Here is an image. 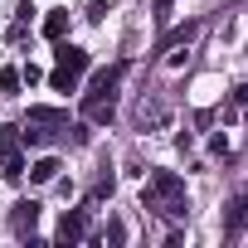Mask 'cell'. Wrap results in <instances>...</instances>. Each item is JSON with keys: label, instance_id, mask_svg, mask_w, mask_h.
<instances>
[{"label": "cell", "instance_id": "2", "mask_svg": "<svg viewBox=\"0 0 248 248\" xmlns=\"http://www.w3.org/2000/svg\"><path fill=\"white\" fill-rule=\"evenodd\" d=\"M117 83H122V63H112V68H102V73L93 78V88H88V97H83L88 122H112V107H117Z\"/></svg>", "mask_w": 248, "mask_h": 248}, {"label": "cell", "instance_id": "11", "mask_svg": "<svg viewBox=\"0 0 248 248\" xmlns=\"http://www.w3.org/2000/svg\"><path fill=\"white\" fill-rule=\"evenodd\" d=\"M170 5H175V0H151V10H156V20H170Z\"/></svg>", "mask_w": 248, "mask_h": 248}, {"label": "cell", "instance_id": "12", "mask_svg": "<svg viewBox=\"0 0 248 248\" xmlns=\"http://www.w3.org/2000/svg\"><path fill=\"white\" fill-rule=\"evenodd\" d=\"M233 107H248V83H238V88H233Z\"/></svg>", "mask_w": 248, "mask_h": 248}, {"label": "cell", "instance_id": "1", "mask_svg": "<svg viewBox=\"0 0 248 248\" xmlns=\"http://www.w3.org/2000/svg\"><path fill=\"white\" fill-rule=\"evenodd\" d=\"M141 204H146L151 214H161V219H185V209H190L185 180H180L175 170H151V180H146V190H141Z\"/></svg>", "mask_w": 248, "mask_h": 248}, {"label": "cell", "instance_id": "3", "mask_svg": "<svg viewBox=\"0 0 248 248\" xmlns=\"http://www.w3.org/2000/svg\"><path fill=\"white\" fill-rule=\"evenodd\" d=\"M83 73H88V49H78V44H59V68H54L49 83H54L59 93H73Z\"/></svg>", "mask_w": 248, "mask_h": 248}, {"label": "cell", "instance_id": "8", "mask_svg": "<svg viewBox=\"0 0 248 248\" xmlns=\"http://www.w3.org/2000/svg\"><path fill=\"white\" fill-rule=\"evenodd\" d=\"M63 30H68V10H49V20H44V34H49V39H63Z\"/></svg>", "mask_w": 248, "mask_h": 248}, {"label": "cell", "instance_id": "7", "mask_svg": "<svg viewBox=\"0 0 248 248\" xmlns=\"http://www.w3.org/2000/svg\"><path fill=\"white\" fill-rule=\"evenodd\" d=\"M54 175H59V161H54V156H44V161L30 166V180H34V185H44V180H54Z\"/></svg>", "mask_w": 248, "mask_h": 248}, {"label": "cell", "instance_id": "6", "mask_svg": "<svg viewBox=\"0 0 248 248\" xmlns=\"http://www.w3.org/2000/svg\"><path fill=\"white\" fill-rule=\"evenodd\" d=\"M195 34H200V20H185L180 30H170V34H166V39L156 44V54H170V49H185V44H190Z\"/></svg>", "mask_w": 248, "mask_h": 248}, {"label": "cell", "instance_id": "4", "mask_svg": "<svg viewBox=\"0 0 248 248\" xmlns=\"http://www.w3.org/2000/svg\"><path fill=\"white\" fill-rule=\"evenodd\" d=\"M243 219H248V200L238 195V200L229 204V214H224V238H229V243H238V238H243Z\"/></svg>", "mask_w": 248, "mask_h": 248}, {"label": "cell", "instance_id": "5", "mask_svg": "<svg viewBox=\"0 0 248 248\" xmlns=\"http://www.w3.org/2000/svg\"><path fill=\"white\" fill-rule=\"evenodd\" d=\"M83 233H88V209H73L59 219V243H78Z\"/></svg>", "mask_w": 248, "mask_h": 248}, {"label": "cell", "instance_id": "10", "mask_svg": "<svg viewBox=\"0 0 248 248\" xmlns=\"http://www.w3.org/2000/svg\"><path fill=\"white\" fill-rule=\"evenodd\" d=\"M20 83H25V78H20L15 68H5V73H0V97H15V93H20Z\"/></svg>", "mask_w": 248, "mask_h": 248}, {"label": "cell", "instance_id": "9", "mask_svg": "<svg viewBox=\"0 0 248 248\" xmlns=\"http://www.w3.org/2000/svg\"><path fill=\"white\" fill-rule=\"evenodd\" d=\"M34 219H39V204H34V200H25V204H20V214H15V229L25 233V229H34Z\"/></svg>", "mask_w": 248, "mask_h": 248}]
</instances>
